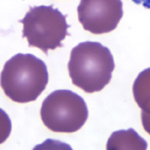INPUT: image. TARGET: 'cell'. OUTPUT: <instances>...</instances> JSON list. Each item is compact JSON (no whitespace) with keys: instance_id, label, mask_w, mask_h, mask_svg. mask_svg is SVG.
<instances>
[{"instance_id":"cell-7","label":"cell","mask_w":150,"mask_h":150,"mask_svg":"<svg viewBox=\"0 0 150 150\" xmlns=\"http://www.w3.org/2000/svg\"><path fill=\"white\" fill-rule=\"evenodd\" d=\"M133 96L141 110L150 113V67L136 77L133 84Z\"/></svg>"},{"instance_id":"cell-1","label":"cell","mask_w":150,"mask_h":150,"mask_svg":"<svg viewBox=\"0 0 150 150\" xmlns=\"http://www.w3.org/2000/svg\"><path fill=\"white\" fill-rule=\"evenodd\" d=\"M114 67L110 50L99 42L79 43L70 53L68 71L72 83L87 93L102 90L110 82Z\"/></svg>"},{"instance_id":"cell-8","label":"cell","mask_w":150,"mask_h":150,"mask_svg":"<svg viewBox=\"0 0 150 150\" xmlns=\"http://www.w3.org/2000/svg\"><path fill=\"white\" fill-rule=\"evenodd\" d=\"M141 119H142V125L144 127V130L150 135V113L142 111Z\"/></svg>"},{"instance_id":"cell-3","label":"cell","mask_w":150,"mask_h":150,"mask_svg":"<svg viewBox=\"0 0 150 150\" xmlns=\"http://www.w3.org/2000/svg\"><path fill=\"white\" fill-rule=\"evenodd\" d=\"M22 36L29 46L37 47L47 54L48 50L62 47V41L69 33L66 16L52 5L31 7L23 19Z\"/></svg>"},{"instance_id":"cell-6","label":"cell","mask_w":150,"mask_h":150,"mask_svg":"<svg viewBox=\"0 0 150 150\" xmlns=\"http://www.w3.org/2000/svg\"><path fill=\"white\" fill-rule=\"evenodd\" d=\"M108 150H145L147 149L146 140L132 128L118 130L111 134L107 141Z\"/></svg>"},{"instance_id":"cell-5","label":"cell","mask_w":150,"mask_h":150,"mask_svg":"<svg viewBox=\"0 0 150 150\" xmlns=\"http://www.w3.org/2000/svg\"><path fill=\"white\" fill-rule=\"evenodd\" d=\"M78 20L86 31L103 34L113 31L123 16L121 0H81Z\"/></svg>"},{"instance_id":"cell-4","label":"cell","mask_w":150,"mask_h":150,"mask_svg":"<svg viewBox=\"0 0 150 150\" xmlns=\"http://www.w3.org/2000/svg\"><path fill=\"white\" fill-rule=\"evenodd\" d=\"M40 116L43 124L51 131L72 133L85 124L88 108L77 93L61 89L51 92L44 99Z\"/></svg>"},{"instance_id":"cell-9","label":"cell","mask_w":150,"mask_h":150,"mask_svg":"<svg viewBox=\"0 0 150 150\" xmlns=\"http://www.w3.org/2000/svg\"><path fill=\"white\" fill-rule=\"evenodd\" d=\"M135 4L144 6L145 8L150 9V0H132Z\"/></svg>"},{"instance_id":"cell-2","label":"cell","mask_w":150,"mask_h":150,"mask_svg":"<svg viewBox=\"0 0 150 150\" xmlns=\"http://www.w3.org/2000/svg\"><path fill=\"white\" fill-rule=\"evenodd\" d=\"M49 80L46 64L33 54H18L7 60L1 72V88L12 101H35Z\"/></svg>"}]
</instances>
